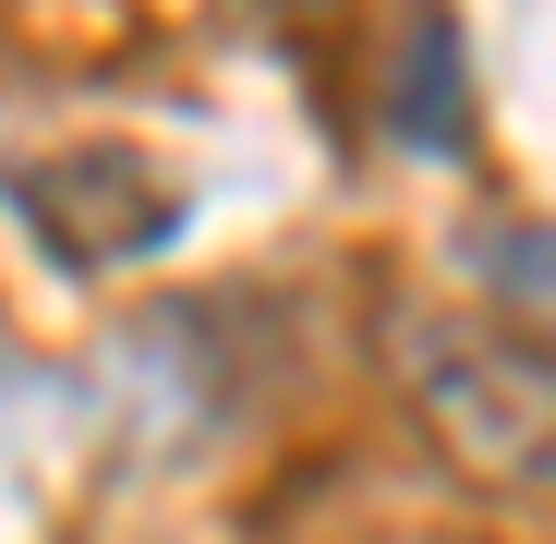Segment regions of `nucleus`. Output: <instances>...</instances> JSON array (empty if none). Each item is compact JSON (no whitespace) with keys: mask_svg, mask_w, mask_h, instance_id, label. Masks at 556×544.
Returning a JSON list of instances; mask_svg holds the SVG:
<instances>
[{"mask_svg":"<svg viewBox=\"0 0 556 544\" xmlns=\"http://www.w3.org/2000/svg\"><path fill=\"white\" fill-rule=\"evenodd\" d=\"M400 400L472 496H556V339L496 315H400Z\"/></svg>","mask_w":556,"mask_h":544,"instance_id":"1","label":"nucleus"},{"mask_svg":"<svg viewBox=\"0 0 556 544\" xmlns=\"http://www.w3.org/2000/svg\"><path fill=\"white\" fill-rule=\"evenodd\" d=\"M376 544H496V532H376Z\"/></svg>","mask_w":556,"mask_h":544,"instance_id":"2","label":"nucleus"}]
</instances>
